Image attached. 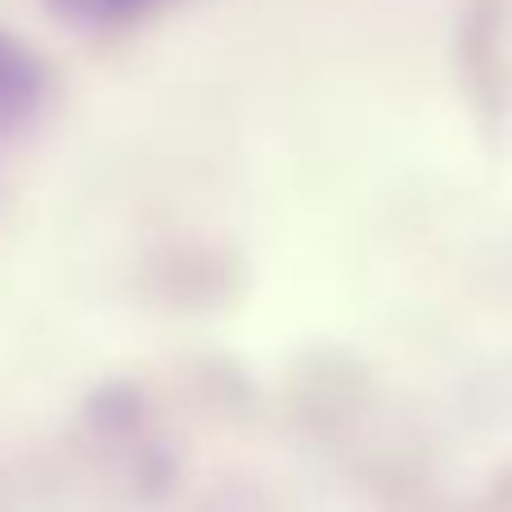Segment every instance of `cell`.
<instances>
[{"mask_svg":"<svg viewBox=\"0 0 512 512\" xmlns=\"http://www.w3.org/2000/svg\"><path fill=\"white\" fill-rule=\"evenodd\" d=\"M162 0H45L50 14H59L63 23L77 27H113V23H131V18L149 14Z\"/></svg>","mask_w":512,"mask_h":512,"instance_id":"2","label":"cell"},{"mask_svg":"<svg viewBox=\"0 0 512 512\" xmlns=\"http://www.w3.org/2000/svg\"><path fill=\"white\" fill-rule=\"evenodd\" d=\"M45 86H50L45 63L18 36L0 32V140H9L18 126L32 122L45 99Z\"/></svg>","mask_w":512,"mask_h":512,"instance_id":"1","label":"cell"}]
</instances>
